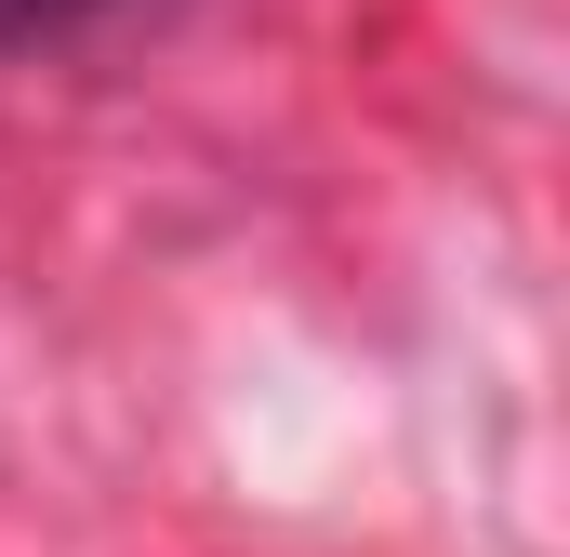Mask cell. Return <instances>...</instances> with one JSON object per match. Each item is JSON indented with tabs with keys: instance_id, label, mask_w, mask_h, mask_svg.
I'll use <instances>...</instances> for the list:
<instances>
[{
	"instance_id": "6da1fadb",
	"label": "cell",
	"mask_w": 570,
	"mask_h": 557,
	"mask_svg": "<svg viewBox=\"0 0 570 557\" xmlns=\"http://www.w3.org/2000/svg\"><path fill=\"white\" fill-rule=\"evenodd\" d=\"M120 0H0V40H53V27H94Z\"/></svg>"
}]
</instances>
